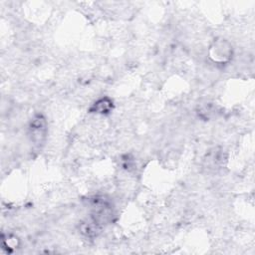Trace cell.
<instances>
[{"mask_svg":"<svg viewBox=\"0 0 255 255\" xmlns=\"http://www.w3.org/2000/svg\"><path fill=\"white\" fill-rule=\"evenodd\" d=\"M232 46L225 39L219 38L213 41L209 47L210 59L218 64H226L232 58Z\"/></svg>","mask_w":255,"mask_h":255,"instance_id":"2","label":"cell"},{"mask_svg":"<svg viewBox=\"0 0 255 255\" xmlns=\"http://www.w3.org/2000/svg\"><path fill=\"white\" fill-rule=\"evenodd\" d=\"M47 122L41 114L35 115L28 125V136L35 147H40L44 144L47 136Z\"/></svg>","mask_w":255,"mask_h":255,"instance_id":"1","label":"cell"},{"mask_svg":"<svg viewBox=\"0 0 255 255\" xmlns=\"http://www.w3.org/2000/svg\"><path fill=\"white\" fill-rule=\"evenodd\" d=\"M113 108H114L113 101L110 98L105 97L96 101L90 108V112L95 114H100V115H107L112 112Z\"/></svg>","mask_w":255,"mask_h":255,"instance_id":"3","label":"cell"}]
</instances>
